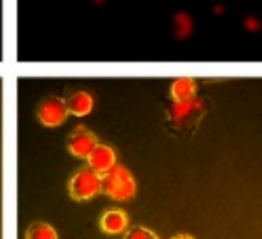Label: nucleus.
Masks as SVG:
<instances>
[{"label": "nucleus", "mask_w": 262, "mask_h": 239, "mask_svg": "<svg viewBox=\"0 0 262 239\" xmlns=\"http://www.w3.org/2000/svg\"><path fill=\"white\" fill-rule=\"evenodd\" d=\"M101 192L115 201H129L137 193V183L124 166L115 164L101 175Z\"/></svg>", "instance_id": "obj_1"}, {"label": "nucleus", "mask_w": 262, "mask_h": 239, "mask_svg": "<svg viewBox=\"0 0 262 239\" xmlns=\"http://www.w3.org/2000/svg\"><path fill=\"white\" fill-rule=\"evenodd\" d=\"M68 192L74 201H88L101 192V175L91 167H81L69 180Z\"/></svg>", "instance_id": "obj_2"}, {"label": "nucleus", "mask_w": 262, "mask_h": 239, "mask_svg": "<svg viewBox=\"0 0 262 239\" xmlns=\"http://www.w3.org/2000/svg\"><path fill=\"white\" fill-rule=\"evenodd\" d=\"M69 112L66 107V100L58 97H49L38 106L37 117L40 123L46 127H57L63 124L68 118Z\"/></svg>", "instance_id": "obj_3"}, {"label": "nucleus", "mask_w": 262, "mask_h": 239, "mask_svg": "<svg viewBox=\"0 0 262 239\" xmlns=\"http://www.w3.org/2000/svg\"><path fill=\"white\" fill-rule=\"evenodd\" d=\"M98 144L97 137L83 126L74 129L68 141V150L77 158H88L94 147Z\"/></svg>", "instance_id": "obj_4"}, {"label": "nucleus", "mask_w": 262, "mask_h": 239, "mask_svg": "<svg viewBox=\"0 0 262 239\" xmlns=\"http://www.w3.org/2000/svg\"><path fill=\"white\" fill-rule=\"evenodd\" d=\"M86 160H88V166L100 175L106 173L117 164L115 150L106 144H97Z\"/></svg>", "instance_id": "obj_5"}, {"label": "nucleus", "mask_w": 262, "mask_h": 239, "mask_svg": "<svg viewBox=\"0 0 262 239\" xmlns=\"http://www.w3.org/2000/svg\"><path fill=\"white\" fill-rule=\"evenodd\" d=\"M129 227V218L121 209H111L100 218V229L106 235H121Z\"/></svg>", "instance_id": "obj_6"}, {"label": "nucleus", "mask_w": 262, "mask_h": 239, "mask_svg": "<svg viewBox=\"0 0 262 239\" xmlns=\"http://www.w3.org/2000/svg\"><path fill=\"white\" fill-rule=\"evenodd\" d=\"M201 107H203V101L195 97L187 98V100H175L170 107V117L175 124H181L190 115L198 112Z\"/></svg>", "instance_id": "obj_7"}, {"label": "nucleus", "mask_w": 262, "mask_h": 239, "mask_svg": "<svg viewBox=\"0 0 262 239\" xmlns=\"http://www.w3.org/2000/svg\"><path fill=\"white\" fill-rule=\"evenodd\" d=\"M66 107H68L69 114H72L75 117H84L92 111L94 100L88 92L77 91L66 100Z\"/></svg>", "instance_id": "obj_8"}, {"label": "nucleus", "mask_w": 262, "mask_h": 239, "mask_svg": "<svg viewBox=\"0 0 262 239\" xmlns=\"http://www.w3.org/2000/svg\"><path fill=\"white\" fill-rule=\"evenodd\" d=\"M195 91H196V84L189 77L177 78L172 83V88H170V92H172L173 100H187V98H192V97H195Z\"/></svg>", "instance_id": "obj_9"}, {"label": "nucleus", "mask_w": 262, "mask_h": 239, "mask_svg": "<svg viewBox=\"0 0 262 239\" xmlns=\"http://www.w3.org/2000/svg\"><path fill=\"white\" fill-rule=\"evenodd\" d=\"M25 239H58L52 226L46 223H34L26 229Z\"/></svg>", "instance_id": "obj_10"}, {"label": "nucleus", "mask_w": 262, "mask_h": 239, "mask_svg": "<svg viewBox=\"0 0 262 239\" xmlns=\"http://www.w3.org/2000/svg\"><path fill=\"white\" fill-rule=\"evenodd\" d=\"M173 25H175V35H177L178 38H186V37H189L190 32H192V28H193L190 15L186 14V12L177 14L175 18H173Z\"/></svg>", "instance_id": "obj_11"}, {"label": "nucleus", "mask_w": 262, "mask_h": 239, "mask_svg": "<svg viewBox=\"0 0 262 239\" xmlns=\"http://www.w3.org/2000/svg\"><path fill=\"white\" fill-rule=\"evenodd\" d=\"M123 239H160L157 236L155 232L143 227V226H135V227H130L126 233H124V238Z\"/></svg>", "instance_id": "obj_12"}, {"label": "nucleus", "mask_w": 262, "mask_h": 239, "mask_svg": "<svg viewBox=\"0 0 262 239\" xmlns=\"http://www.w3.org/2000/svg\"><path fill=\"white\" fill-rule=\"evenodd\" d=\"M246 28L250 29V31H256V29L259 28L258 18H255V17H247V18H246Z\"/></svg>", "instance_id": "obj_13"}, {"label": "nucleus", "mask_w": 262, "mask_h": 239, "mask_svg": "<svg viewBox=\"0 0 262 239\" xmlns=\"http://www.w3.org/2000/svg\"><path fill=\"white\" fill-rule=\"evenodd\" d=\"M170 239H195L193 236H190V235H177V236H173V238Z\"/></svg>", "instance_id": "obj_14"}, {"label": "nucleus", "mask_w": 262, "mask_h": 239, "mask_svg": "<svg viewBox=\"0 0 262 239\" xmlns=\"http://www.w3.org/2000/svg\"><path fill=\"white\" fill-rule=\"evenodd\" d=\"M97 2H101V0H97Z\"/></svg>", "instance_id": "obj_15"}]
</instances>
